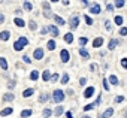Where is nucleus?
<instances>
[{
    "label": "nucleus",
    "mask_w": 127,
    "mask_h": 118,
    "mask_svg": "<svg viewBox=\"0 0 127 118\" xmlns=\"http://www.w3.org/2000/svg\"><path fill=\"white\" fill-rule=\"evenodd\" d=\"M48 33H51L52 36H58V29L56 26H48Z\"/></svg>",
    "instance_id": "obj_9"
},
{
    "label": "nucleus",
    "mask_w": 127,
    "mask_h": 118,
    "mask_svg": "<svg viewBox=\"0 0 127 118\" xmlns=\"http://www.w3.org/2000/svg\"><path fill=\"white\" fill-rule=\"evenodd\" d=\"M14 99H15V94H14V93H6V94L3 96V100H5V102H12Z\"/></svg>",
    "instance_id": "obj_11"
},
{
    "label": "nucleus",
    "mask_w": 127,
    "mask_h": 118,
    "mask_svg": "<svg viewBox=\"0 0 127 118\" xmlns=\"http://www.w3.org/2000/svg\"><path fill=\"white\" fill-rule=\"evenodd\" d=\"M48 49L49 51L56 49V41H48Z\"/></svg>",
    "instance_id": "obj_27"
},
{
    "label": "nucleus",
    "mask_w": 127,
    "mask_h": 118,
    "mask_svg": "<svg viewBox=\"0 0 127 118\" xmlns=\"http://www.w3.org/2000/svg\"><path fill=\"white\" fill-rule=\"evenodd\" d=\"M60 55H61V61H63V63H67V61H69V51L63 49V51L60 52Z\"/></svg>",
    "instance_id": "obj_6"
},
{
    "label": "nucleus",
    "mask_w": 127,
    "mask_h": 118,
    "mask_svg": "<svg viewBox=\"0 0 127 118\" xmlns=\"http://www.w3.org/2000/svg\"><path fill=\"white\" fill-rule=\"evenodd\" d=\"M30 29H31V30L36 29V22H35V21H30Z\"/></svg>",
    "instance_id": "obj_42"
},
{
    "label": "nucleus",
    "mask_w": 127,
    "mask_h": 118,
    "mask_svg": "<svg viewBox=\"0 0 127 118\" xmlns=\"http://www.w3.org/2000/svg\"><path fill=\"white\" fill-rule=\"evenodd\" d=\"M51 81H52V82H57V81H58V75H57V73L51 75Z\"/></svg>",
    "instance_id": "obj_40"
},
{
    "label": "nucleus",
    "mask_w": 127,
    "mask_h": 118,
    "mask_svg": "<svg viewBox=\"0 0 127 118\" xmlns=\"http://www.w3.org/2000/svg\"><path fill=\"white\" fill-rule=\"evenodd\" d=\"M51 114H52V111L51 109H43V117H45V118H48V117H51Z\"/></svg>",
    "instance_id": "obj_29"
},
{
    "label": "nucleus",
    "mask_w": 127,
    "mask_h": 118,
    "mask_svg": "<svg viewBox=\"0 0 127 118\" xmlns=\"http://www.w3.org/2000/svg\"><path fill=\"white\" fill-rule=\"evenodd\" d=\"M82 118H90V117H87V115H85V117H82Z\"/></svg>",
    "instance_id": "obj_51"
},
{
    "label": "nucleus",
    "mask_w": 127,
    "mask_h": 118,
    "mask_svg": "<svg viewBox=\"0 0 127 118\" xmlns=\"http://www.w3.org/2000/svg\"><path fill=\"white\" fill-rule=\"evenodd\" d=\"M52 99H54V102L58 103V106H60V103L64 100V91H61V90H56L54 94H52Z\"/></svg>",
    "instance_id": "obj_2"
},
{
    "label": "nucleus",
    "mask_w": 127,
    "mask_h": 118,
    "mask_svg": "<svg viewBox=\"0 0 127 118\" xmlns=\"http://www.w3.org/2000/svg\"><path fill=\"white\" fill-rule=\"evenodd\" d=\"M27 45H29V39L27 37H20L18 41L14 43V49L15 51H21V49H23L24 46H27Z\"/></svg>",
    "instance_id": "obj_1"
},
{
    "label": "nucleus",
    "mask_w": 127,
    "mask_h": 118,
    "mask_svg": "<svg viewBox=\"0 0 127 118\" xmlns=\"http://www.w3.org/2000/svg\"><path fill=\"white\" fill-rule=\"evenodd\" d=\"M112 114H114V109H112V108H108V109L100 115V118H109V117H112Z\"/></svg>",
    "instance_id": "obj_7"
},
{
    "label": "nucleus",
    "mask_w": 127,
    "mask_h": 118,
    "mask_svg": "<svg viewBox=\"0 0 127 118\" xmlns=\"http://www.w3.org/2000/svg\"><path fill=\"white\" fill-rule=\"evenodd\" d=\"M64 41L67 43H72V42H73V35H72V33H66V35H64Z\"/></svg>",
    "instance_id": "obj_16"
},
{
    "label": "nucleus",
    "mask_w": 127,
    "mask_h": 118,
    "mask_svg": "<svg viewBox=\"0 0 127 118\" xmlns=\"http://www.w3.org/2000/svg\"><path fill=\"white\" fill-rule=\"evenodd\" d=\"M48 99H49V96H48V94H42V96L39 97V102H41V103H43V102H46Z\"/></svg>",
    "instance_id": "obj_30"
},
{
    "label": "nucleus",
    "mask_w": 127,
    "mask_h": 118,
    "mask_svg": "<svg viewBox=\"0 0 127 118\" xmlns=\"http://www.w3.org/2000/svg\"><path fill=\"white\" fill-rule=\"evenodd\" d=\"M3 22H5V15L0 14V24H3Z\"/></svg>",
    "instance_id": "obj_45"
},
{
    "label": "nucleus",
    "mask_w": 127,
    "mask_h": 118,
    "mask_svg": "<svg viewBox=\"0 0 127 118\" xmlns=\"http://www.w3.org/2000/svg\"><path fill=\"white\" fill-rule=\"evenodd\" d=\"M35 58H36V60H42V58H43V49H42V48L35 49Z\"/></svg>",
    "instance_id": "obj_5"
},
{
    "label": "nucleus",
    "mask_w": 127,
    "mask_h": 118,
    "mask_svg": "<svg viewBox=\"0 0 127 118\" xmlns=\"http://www.w3.org/2000/svg\"><path fill=\"white\" fill-rule=\"evenodd\" d=\"M14 21H15V24L18 26V27H24V26H25V21H24L23 18H15Z\"/></svg>",
    "instance_id": "obj_19"
},
{
    "label": "nucleus",
    "mask_w": 127,
    "mask_h": 118,
    "mask_svg": "<svg viewBox=\"0 0 127 118\" xmlns=\"http://www.w3.org/2000/svg\"><path fill=\"white\" fill-rule=\"evenodd\" d=\"M90 10H91V14H100V5H99V3H94V5H93V6L90 8Z\"/></svg>",
    "instance_id": "obj_8"
},
{
    "label": "nucleus",
    "mask_w": 127,
    "mask_h": 118,
    "mask_svg": "<svg viewBox=\"0 0 127 118\" xmlns=\"http://www.w3.org/2000/svg\"><path fill=\"white\" fill-rule=\"evenodd\" d=\"M108 10H114V6H112V5H108Z\"/></svg>",
    "instance_id": "obj_50"
},
{
    "label": "nucleus",
    "mask_w": 127,
    "mask_h": 118,
    "mask_svg": "<svg viewBox=\"0 0 127 118\" xmlns=\"http://www.w3.org/2000/svg\"><path fill=\"white\" fill-rule=\"evenodd\" d=\"M37 78H39V72H37V70H33L31 73H30V79H31V81H36Z\"/></svg>",
    "instance_id": "obj_22"
},
{
    "label": "nucleus",
    "mask_w": 127,
    "mask_h": 118,
    "mask_svg": "<svg viewBox=\"0 0 127 118\" xmlns=\"http://www.w3.org/2000/svg\"><path fill=\"white\" fill-rule=\"evenodd\" d=\"M100 102H102V96H99V97L96 99V102H94V103H96V106H97V105H100Z\"/></svg>",
    "instance_id": "obj_43"
},
{
    "label": "nucleus",
    "mask_w": 127,
    "mask_h": 118,
    "mask_svg": "<svg viewBox=\"0 0 127 118\" xmlns=\"http://www.w3.org/2000/svg\"><path fill=\"white\" fill-rule=\"evenodd\" d=\"M126 118H127V112H126Z\"/></svg>",
    "instance_id": "obj_52"
},
{
    "label": "nucleus",
    "mask_w": 127,
    "mask_h": 118,
    "mask_svg": "<svg viewBox=\"0 0 127 118\" xmlns=\"http://www.w3.org/2000/svg\"><path fill=\"white\" fill-rule=\"evenodd\" d=\"M10 36V33L8 30H5V31H0V41H8Z\"/></svg>",
    "instance_id": "obj_12"
},
{
    "label": "nucleus",
    "mask_w": 127,
    "mask_h": 118,
    "mask_svg": "<svg viewBox=\"0 0 127 118\" xmlns=\"http://www.w3.org/2000/svg\"><path fill=\"white\" fill-rule=\"evenodd\" d=\"M87 42H88V39H87L85 36H84V37H81V39H79V43H81V45H85Z\"/></svg>",
    "instance_id": "obj_39"
},
{
    "label": "nucleus",
    "mask_w": 127,
    "mask_h": 118,
    "mask_svg": "<svg viewBox=\"0 0 127 118\" xmlns=\"http://www.w3.org/2000/svg\"><path fill=\"white\" fill-rule=\"evenodd\" d=\"M120 35L121 36H126L127 35V27H121V29H120Z\"/></svg>",
    "instance_id": "obj_35"
},
{
    "label": "nucleus",
    "mask_w": 127,
    "mask_h": 118,
    "mask_svg": "<svg viewBox=\"0 0 127 118\" xmlns=\"http://www.w3.org/2000/svg\"><path fill=\"white\" fill-rule=\"evenodd\" d=\"M94 108H96V103H90V105L84 106V111H91V109H94Z\"/></svg>",
    "instance_id": "obj_28"
},
{
    "label": "nucleus",
    "mask_w": 127,
    "mask_h": 118,
    "mask_svg": "<svg viewBox=\"0 0 127 118\" xmlns=\"http://www.w3.org/2000/svg\"><path fill=\"white\" fill-rule=\"evenodd\" d=\"M124 0H118V2H115V8H123L124 6Z\"/></svg>",
    "instance_id": "obj_31"
},
{
    "label": "nucleus",
    "mask_w": 127,
    "mask_h": 118,
    "mask_svg": "<svg viewBox=\"0 0 127 118\" xmlns=\"http://www.w3.org/2000/svg\"><path fill=\"white\" fill-rule=\"evenodd\" d=\"M102 45H103V37H97V39L93 41V46L94 48H100Z\"/></svg>",
    "instance_id": "obj_10"
},
{
    "label": "nucleus",
    "mask_w": 127,
    "mask_h": 118,
    "mask_svg": "<svg viewBox=\"0 0 127 118\" xmlns=\"http://www.w3.org/2000/svg\"><path fill=\"white\" fill-rule=\"evenodd\" d=\"M121 66H123L124 69H127V58H123V60H121Z\"/></svg>",
    "instance_id": "obj_41"
},
{
    "label": "nucleus",
    "mask_w": 127,
    "mask_h": 118,
    "mask_svg": "<svg viewBox=\"0 0 127 118\" xmlns=\"http://www.w3.org/2000/svg\"><path fill=\"white\" fill-rule=\"evenodd\" d=\"M63 112H64V109L61 108V106H57L56 111H54V114H56L57 117H60V115H63Z\"/></svg>",
    "instance_id": "obj_26"
},
{
    "label": "nucleus",
    "mask_w": 127,
    "mask_h": 118,
    "mask_svg": "<svg viewBox=\"0 0 127 118\" xmlns=\"http://www.w3.org/2000/svg\"><path fill=\"white\" fill-rule=\"evenodd\" d=\"M94 91H96L94 87H88V88L85 90V91H84V97H85V99H90V97L93 96V94H94Z\"/></svg>",
    "instance_id": "obj_3"
},
{
    "label": "nucleus",
    "mask_w": 127,
    "mask_h": 118,
    "mask_svg": "<svg viewBox=\"0 0 127 118\" xmlns=\"http://www.w3.org/2000/svg\"><path fill=\"white\" fill-rule=\"evenodd\" d=\"M41 33H42V35H45V33H48V29H46V27H43V29H42V31H41Z\"/></svg>",
    "instance_id": "obj_47"
},
{
    "label": "nucleus",
    "mask_w": 127,
    "mask_h": 118,
    "mask_svg": "<svg viewBox=\"0 0 127 118\" xmlns=\"http://www.w3.org/2000/svg\"><path fill=\"white\" fill-rule=\"evenodd\" d=\"M0 67H2L3 70H8V61L5 60L3 57H0Z\"/></svg>",
    "instance_id": "obj_15"
},
{
    "label": "nucleus",
    "mask_w": 127,
    "mask_h": 118,
    "mask_svg": "<svg viewBox=\"0 0 127 118\" xmlns=\"http://www.w3.org/2000/svg\"><path fill=\"white\" fill-rule=\"evenodd\" d=\"M79 54H81V57H84L85 60H87V58H90V54H88L84 48H81V49H79Z\"/></svg>",
    "instance_id": "obj_24"
},
{
    "label": "nucleus",
    "mask_w": 127,
    "mask_h": 118,
    "mask_svg": "<svg viewBox=\"0 0 127 118\" xmlns=\"http://www.w3.org/2000/svg\"><path fill=\"white\" fill-rule=\"evenodd\" d=\"M54 20H56V22H57V24H60V26H64L66 24V21L61 18V16H58V15H54Z\"/></svg>",
    "instance_id": "obj_17"
},
{
    "label": "nucleus",
    "mask_w": 127,
    "mask_h": 118,
    "mask_svg": "<svg viewBox=\"0 0 127 118\" xmlns=\"http://www.w3.org/2000/svg\"><path fill=\"white\" fill-rule=\"evenodd\" d=\"M109 82L114 84V85H118V78L115 75H111V76H109Z\"/></svg>",
    "instance_id": "obj_25"
},
{
    "label": "nucleus",
    "mask_w": 127,
    "mask_h": 118,
    "mask_svg": "<svg viewBox=\"0 0 127 118\" xmlns=\"http://www.w3.org/2000/svg\"><path fill=\"white\" fill-rule=\"evenodd\" d=\"M42 79H43V81L51 79V73H49V70H43V73H42Z\"/></svg>",
    "instance_id": "obj_21"
},
{
    "label": "nucleus",
    "mask_w": 127,
    "mask_h": 118,
    "mask_svg": "<svg viewBox=\"0 0 127 118\" xmlns=\"http://www.w3.org/2000/svg\"><path fill=\"white\" fill-rule=\"evenodd\" d=\"M105 27H106V30L108 31H111V29H112V24H111V21H105Z\"/></svg>",
    "instance_id": "obj_32"
},
{
    "label": "nucleus",
    "mask_w": 127,
    "mask_h": 118,
    "mask_svg": "<svg viewBox=\"0 0 127 118\" xmlns=\"http://www.w3.org/2000/svg\"><path fill=\"white\" fill-rule=\"evenodd\" d=\"M84 20H85V22H87L88 26H91V24H93V20L90 18V16H87V15H85V16H84Z\"/></svg>",
    "instance_id": "obj_37"
},
{
    "label": "nucleus",
    "mask_w": 127,
    "mask_h": 118,
    "mask_svg": "<svg viewBox=\"0 0 127 118\" xmlns=\"http://www.w3.org/2000/svg\"><path fill=\"white\" fill-rule=\"evenodd\" d=\"M78 24H79V18H78V16H73V18L70 20V29L75 30L76 27H78Z\"/></svg>",
    "instance_id": "obj_4"
},
{
    "label": "nucleus",
    "mask_w": 127,
    "mask_h": 118,
    "mask_svg": "<svg viewBox=\"0 0 127 118\" xmlns=\"http://www.w3.org/2000/svg\"><path fill=\"white\" fill-rule=\"evenodd\" d=\"M118 43H120V42L117 41V39H111V42H109V45H108V48H109V49H114V48L117 46Z\"/></svg>",
    "instance_id": "obj_18"
},
{
    "label": "nucleus",
    "mask_w": 127,
    "mask_h": 118,
    "mask_svg": "<svg viewBox=\"0 0 127 118\" xmlns=\"http://www.w3.org/2000/svg\"><path fill=\"white\" fill-rule=\"evenodd\" d=\"M23 60L25 61V63H30V58H29V57H27V55H24V57H23Z\"/></svg>",
    "instance_id": "obj_46"
},
{
    "label": "nucleus",
    "mask_w": 127,
    "mask_h": 118,
    "mask_svg": "<svg viewBox=\"0 0 127 118\" xmlns=\"http://www.w3.org/2000/svg\"><path fill=\"white\" fill-rule=\"evenodd\" d=\"M103 88L106 90V91H109V82H108V79H103Z\"/></svg>",
    "instance_id": "obj_36"
},
{
    "label": "nucleus",
    "mask_w": 127,
    "mask_h": 118,
    "mask_svg": "<svg viewBox=\"0 0 127 118\" xmlns=\"http://www.w3.org/2000/svg\"><path fill=\"white\" fill-rule=\"evenodd\" d=\"M96 67H97V66H96V64H91V66H90V70H91V72H93V70H94V69H96Z\"/></svg>",
    "instance_id": "obj_49"
},
{
    "label": "nucleus",
    "mask_w": 127,
    "mask_h": 118,
    "mask_svg": "<svg viewBox=\"0 0 127 118\" xmlns=\"http://www.w3.org/2000/svg\"><path fill=\"white\" fill-rule=\"evenodd\" d=\"M12 112H14V109H12V108H5L2 112H0V115H2V117H8V115L12 114Z\"/></svg>",
    "instance_id": "obj_13"
},
{
    "label": "nucleus",
    "mask_w": 127,
    "mask_h": 118,
    "mask_svg": "<svg viewBox=\"0 0 127 118\" xmlns=\"http://www.w3.org/2000/svg\"><path fill=\"white\" fill-rule=\"evenodd\" d=\"M79 84H81V85H85V84H87V79H85V78H81Z\"/></svg>",
    "instance_id": "obj_44"
},
{
    "label": "nucleus",
    "mask_w": 127,
    "mask_h": 118,
    "mask_svg": "<svg viewBox=\"0 0 127 118\" xmlns=\"http://www.w3.org/2000/svg\"><path fill=\"white\" fill-rule=\"evenodd\" d=\"M66 115H67V118H73V115H72V112L69 111V112H66Z\"/></svg>",
    "instance_id": "obj_48"
},
{
    "label": "nucleus",
    "mask_w": 127,
    "mask_h": 118,
    "mask_svg": "<svg viewBox=\"0 0 127 118\" xmlns=\"http://www.w3.org/2000/svg\"><path fill=\"white\" fill-rule=\"evenodd\" d=\"M31 114H33V111H31V109H25V111L21 112V117H23V118H29Z\"/></svg>",
    "instance_id": "obj_20"
},
{
    "label": "nucleus",
    "mask_w": 127,
    "mask_h": 118,
    "mask_svg": "<svg viewBox=\"0 0 127 118\" xmlns=\"http://www.w3.org/2000/svg\"><path fill=\"white\" fill-rule=\"evenodd\" d=\"M24 8H25V10H31L33 9V6H31L30 2H24Z\"/></svg>",
    "instance_id": "obj_34"
},
{
    "label": "nucleus",
    "mask_w": 127,
    "mask_h": 118,
    "mask_svg": "<svg viewBox=\"0 0 127 118\" xmlns=\"http://www.w3.org/2000/svg\"><path fill=\"white\" fill-rule=\"evenodd\" d=\"M67 82H69V75H67V73H64L63 78H61V84H67Z\"/></svg>",
    "instance_id": "obj_33"
},
{
    "label": "nucleus",
    "mask_w": 127,
    "mask_h": 118,
    "mask_svg": "<svg viewBox=\"0 0 127 118\" xmlns=\"http://www.w3.org/2000/svg\"><path fill=\"white\" fill-rule=\"evenodd\" d=\"M121 102H124L123 96H117V97H115V103H121Z\"/></svg>",
    "instance_id": "obj_38"
},
{
    "label": "nucleus",
    "mask_w": 127,
    "mask_h": 118,
    "mask_svg": "<svg viewBox=\"0 0 127 118\" xmlns=\"http://www.w3.org/2000/svg\"><path fill=\"white\" fill-rule=\"evenodd\" d=\"M123 22H124V18H123L121 15H117V16H115V24H117V26H121Z\"/></svg>",
    "instance_id": "obj_23"
},
{
    "label": "nucleus",
    "mask_w": 127,
    "mask_h": 118,
    "mask_svg": "<svg viewBox=\"0 0 127 118\" xmlns=\"http://www.w3.org/2000/svg\"><path fill=\"white\" fill-rule=\"evenodd\" d=\"M33 93H35V88H27L25 91H23V97H30Z\"/></svg>",
    "instance_id": "obj_14"
}]
</instances>
